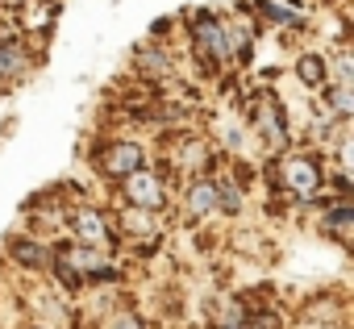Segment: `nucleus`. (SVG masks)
Wrapping results in <instances>:
<instances>
[{
  "label": "nucleus",
  "instance_id": "0eeeda50",
  "mask_svg": "<svg viewBox=\"0 0 354 329\" xmlns=\"http://www.w3.org/2000/svg\"><path fill=\"white\" fill-rule=\"evenodd\" d=\"M34 67L30 50H26V38L21 34H0V92L13 88L17 79H26Z\"/></svg>",
  "mask_w": 354,
  "mask_h": 329
},
{
  "label": "nucleus",
  "instance_id": "4468645a",
  "mask_svg": "<svg viewBox=\"0 0 354 329\" xmlns=\"http://www.w3.org/2000/svg\"><path fill=\"white\" fill-rule=\"evenodd\" d=\"M296 79H300L304 88H313V92H321V88L329 84V59L317 55V50L300 55V59H296Z\"/></svg>",
  "mask_w": 354,
  "mask_h": 329
},
{
  "label": "nucleus",
  "instance_id": "f257e3e1",
  "mask_svg": "<svg viewBox=\"0 0 354 329\" xmlns=\"http://www.w3.org/2000/svg\"><path fill=\"white\" fill-rule=\"evenodd\" d=\"M271 184L288 196V200H300V205H317V200H329L325 188H329V162L313 150H292V154H279L271 162Z\"/></svg>",
  "mask_w": 354,
  "mask_h": 329
},
{
  "label": "nucleus",
  "instance_id": "f8f14e48",
  "mask_svg": "<svg viewBox=\"0 0 354 329\" xmlns=\"http://www.w3.org/2000/svg\"><path fill=\"white\" fill-rule=\"evenodd\" d=\"M133 71H142V75H171L175 71V59H171V50L162 46V42H146L138 55H133Z\"/></svg>",
  "mask_w": 354,
  "mask_h": 329
},
{
  "label": "nucleus",
  "instance_id": "20e7f679",
  "mask_svg": "<svg viewBox=\"0 0 354 329\" xmlns=\"http://www.w3.org/2000/svg\"><path fill=\"white\" fill-rule=\"evenodd\" d=\"M138 167H146V146L133 142V138H113V142H104L100 154H96V171H100L104 180H113V184H121V180L133 176Z\"/></svg>",
  "mask_w": 354,
  "mask_h": 329
},
{
  "label": "nucleus",
  "instance_id": "1a4fd4ad",
  "mask_svg": "<svg viewBox=\"0 0 354 329\" xmlns=\"http://www.w3.org/2000/svg\"><path fill=\"white\" fill-rule=\"evenodd\" d=\"M30 321L42 325V329H67L71 312H67L59 292H38V296H30Z\"/></svg>",
  "mask_w": 354,
  "mask_h": 329
},
{
  "label": "nucleus",
  "instance_id": "f03ea898",
  "mask_svg": "<svg viewBox=\"0 0 354 329\" xmlns=\"http://www.w3.org/2000/svg\"><path fill=\"white\" fill-rule=\"evenodd\" d=\"M192 46H196V59H201L209 71H221L225 63H234L230 21H221L217 13H196V17H192Z\"/></svg>",
  "mask_w": 354,
  "mask_h": 329
},
{
  "label": "nucleus",
  "instance_id": "6ab92c4d",
  "mask_svg": "<svg viewBox=\"0 0 354 329\" xmlns=\"http://www.w3.org/2000/svg\"><path fill=\"white\" fill-rule=\"evenodd\" d=\"M26 329H42V325H26Z\"/></svg>",
  "mask_w": 354,
  "mask_h": 329
},
{
  "label": "nucleus",
  "instance_id": "39448f33",
  "mask_svg": "<svg viewBox=\"0 0 354 329\" xmlns=\"http://www.w3.org/2000/svg\"><path fill=\"white\" fill-rule=\"evenodd\" d=\"M67 229H71V242H80V246H92V250H113V229H109V217L96 209V205H75L71 209V217H67Z\"/></svg>",
  "mask_w": 354,
  "mask_h": 329
},
{
  "label": "nucleus",
  "instance_id": "9b49d317",
  "mask_svg": "<svg viewBox=\"0 0 354 329\" xmlns=\"http://www.w3.org/2000/svg\"><path fill=\"white\" fill-rule=\"evenodd\" d=\"M9 258L21 271H46L50 267V246H42L38 238H13L9 242Z\"/></svg>",
  "mask_w": 354,
  "mask_h": 329
},
{
  "label": "nucleus",
  "instance_id": "ddd939ff",
  "mask_svg": "<svg viewBox=\"0 0 354 329\" xmlns=\"http://www.w3.org/2000/svg\"><path fill=\"white\" fill-rule=\"evenodd\" d=\"M350 225H354V205H350V200H325V209H321V229L342 242V238L350 234Z\"/></svg>",
  "mask_w": 354,
  "mask_h": 329
},
{
  "label": "nucleus",
  "instance_id": "9d476101",
  "mask_svg": "<svg viewBox=\"0 0 354 329\" xmlns=\"http://www.w3.org/2000/svg\"><path fill=\"white\" fill-rule=\"evenodd\" d=\"M254 17L271 21V26H283V30H304V13L296 5H283V0H250L246 5Z\"/></svg>",
  "mask_w": 354,
  "mask_h": 329
},
{
  "label": "nucleus",
  "instance_id": "6e6552de",
  "mask_svg": "<svg viewBox=\"0 0 354 329\" xmlns=\"http://www.w3.org/2000/svg\"><path fill=\"white\" fill-rule=\"evenodd\" d=\"M254 133L259 138H267V146H288V117H283V104L279 100H263L259 109H254Z\"/></svg>",
  "mask_w": 354,
  "mask_h": 329
},
{
  "label": "nucleus",
  "instance_id": "dca6fc26",
  "mask_svg": "<svg viewBox=\"0 0 354 329\" xmlns=\"http://www.w3.org/2000/svg\"><path fill=\"white\" fill-rule=\"evenodd\" d=\"M213 184H217V213H242V205H246V192H242V184L234 180V176H225V171H217L213 176Z\"/></svg>",
  "mask_w": 354,
  "mask_h": 329
},
{
  "label": "nucleus",
  "instance_id": "a211bd4d",
  "mask_svg": "<svg viewBox=\"0 0 354 329\" xmlns=\"http://www.w3.org/2000/svg\"><path fill=\"white\" fill-rule=\"evenodd\" d=\"M30 5V0H0V9H5V13H21Z\"/></svg>",
  "mask_w": 354,
  "mask_h": 329
},
{
  "label": "nucleus",
  "instance_id": "f3484780",
  "mask_svg": "<svg viewBox=\"0 0 354 329\" xmlns=\"http://www.w3.org/2000/svg\"><path fill=\"white\" fill-rule=\"evenodd\" d=\"M104 329H150L146 321H142V312L138 308H117L113 317H109V325Z\"/></svg>",
  "mask_w": 354,
  "mask_h": 329
},
{
  "label": "nucleus",
  "instance_id": "2eb2a0df",
  "mask_svg": "<svg viewBox=\"0 0 354 329\" xmlns=\"http://www.w3.org/2000/svg\"><path fill=\"white\" fill-rule=\"evenodd\" d=\"M321 109H329L337 121H346V117L354 113V84H337V79H329V84L321 88Z\"/></svg>",
  "mask_w": 354,
  "mask_h": 329
},
{
  "label": "nucleus",
  "instance_id": "423d86ee",
  "mask_svg": "<svg viewBox=\"0 0 354 329\" xmlns=\"http://www.w3.org/2000/svg\"><path fill=\"white\" fill-rule=\"evenodd\" d=\"M180 213H184L188 225H201V221H209V217L217 213V184H213V176H192V180L184 184Z\"/></svg>",
  "mask_w": 354,
  "mask_h": 329
},
{
  "label": "nucleus",
  "instance_id": "7ed1b4c3",
  "mask_svg": "<svg viewBox=\"0 0 354 329\" xmlns=\"http://www.w3.org/2000/svg\"><path fill=\"white\" fill-rule=\"evenodd\" d=\"M117 196L125 200V209H142V213H162L171 192H167V176L158 167H138L133 176H125L117 184Z\"/></svg>",
  "mask_w": 354,
  "mask_h": 329
}]
</instances>
